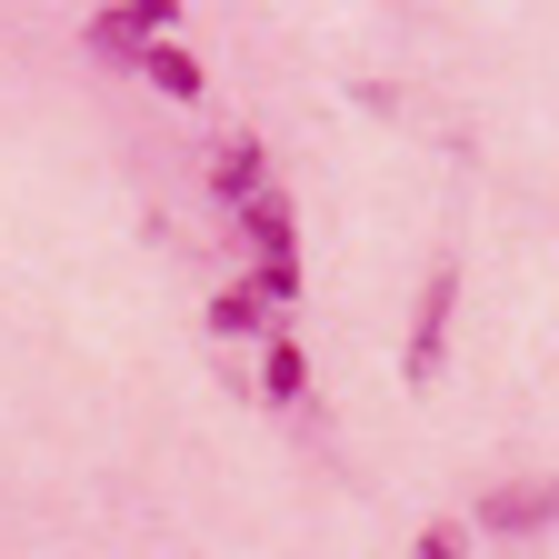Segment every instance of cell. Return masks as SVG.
I'll list each match as a JSON object with an SVG mask.
<instances>
[{
	"mask_svg": "<svg viewBox=\"0 0 559 559\" xmlns=\"http://www.w3.org/2000/svg\"><path fill=\"white\" fill-rule=\"evenodd\" d=\"M450 310H460V270L440 260L430 280H419V320H409V380L440 370V340H450Z\"/></svg>",
	"mask_w": 559,
	"mask_h": 559,
	"instance_id": "cell-1",
	"label": "cell"
},
{
	"mask_svg": "<svg viewBox=\"0 0 559 559\" xmlns=\"http://www.w3.org/2000/svg\"><path fill=\"white\" fill-rule=\"evenodd\" d=\"M549 520H559V479H520V489H489L479 500V530H500V539L549 530Z\"/></svg>",
	"mask_w": 559,
	"mask_h": 559,
	"instance_id": "cell-2",
	"label": "cell"
},
{
	"mask_svg": "<svg viewBox=\"0 0 559 559\" xmlns=\"http://www.w3.org/2000/svg\"><path fill=\"white\" fill-rule=\"evenodd\" d=\"M240 230H250V250H260V260H290V250H300V221H290V200H280L270 180L240 200Z\"/></svg>",
	"mask_w": 559,
	"mask_h": 559,
	"instance_id": "cell-3",
	"label": "cell"
},
{
	"mask_svg": "<svg viewBox=\"0 0 559 559\" xmlns=\"http://www.w3.org/2000/svg\"><path fill=\"white\" fill-rule=\"evenodd\" d=\"M140 81L170 91V100H200V60H190L180 40H140Z\"/></svg>",
	"mask_w": 559,
	"mask_h": 559,
	"instance_id": "cell-4",
	"label": "cell"
},
{
	"mask_svg": "<svg viewBox=\"0 0 559 559\" xmlns=\"http://www.w3.org/2000/svg\"><path fill=\"white\" fill-rule=\"evenodd\" d=\"M260 180H270V170H260V140H221V151H210V190H221L230 210H240Z\"/></svg>",
	"mask_w": 559,
	"mask_h": 559,
	"instance_id": "cell-5",
	"label": "cell"
},
{
	"mask_svg": "<svg viewBox=\"0 0 559 559\" xmlns=\"http://www.w3.org/2000/svg\"><path fill=\"white\" fill-rule=\"evenodd\" d=\"M210 330H221V340H260V330H270V310H260V290H250V280L210 300Z\"/></svg>",
	"mask_w": 559,
	"mask_h": 559,
	"instance_id": "cell-6",
	"label": "cell"
},
{
	"mask_svg": "<svg viewBox=\"0 0 559 559\" xmlns=\"http://www.w3.org/2000/svg\"><path fill=\"white\" fill-rule=\"evenodd\" d=\"M260 380H270V400H310V360H300V340H270V360H260Z\"/></svg>",
	"mask_w": 559,
	"mask_h": 559,
	"instance_id": "cell-7",
	"label": "cell"
},
{
	"mask_svg": "<svg viewBox=\"0 0 559 559\" xmlns=\"http://www.w3.org/2000/svg\"><path fill=\"white\" fill-rule=\"evenodd\" d=\"M250 290H260V310H290V300H300V260H260Z\"/></svg>",
	"mask_w": 559,
	"mask_h": 559,
	"instance_id": "cell-8",
	"label": "cell"
},
{
	"mask_svg": "<svg viewBox=\"0 0 559 559\" xmlns=\"http://www.w3.org/2000/svg\"><path fill=\"white\" fill-rule=\"evenodd\" d=\"M419 559H469V530L460 520H430V530H419Z\"/></svg>",
	"mask_w": 559,
	"mask_h": 559,
	"instance_id": "cell-9",
	"label": "cell"
}]
</instances>
